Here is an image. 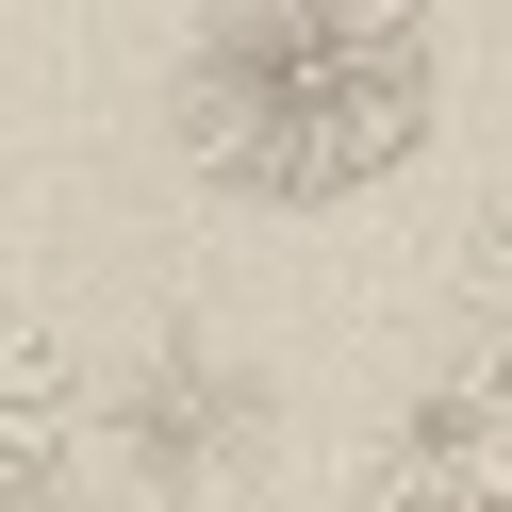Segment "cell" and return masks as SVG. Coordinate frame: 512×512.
Here are the masks:
<instances>
[{
  "label": "cell",
  "mask_w": 512,
  "mask_h": 512,
  "mask_svg": "<svg viewBox=\"0 0 512 512\" xmlns=\"http://www.w3.org/2000/svg\"><path fill=\"white\" fill-rule=\"evenodd\" d=\"M463 298L496 314V347H512V199H496V215H479V232H463Z\"/></svg>",
  "instance_id": "5b68a950"
},
{
  "label": "cell",
  "mask_w": 512,
  "mask_h": 512,
  "mask_svg": "<svg viewBox=\"0 0 512 512\" xmlns=\"http://www.w3.org/2000/svg\"><path fill=\"white\" fill-rule=\"evenodd\" d=\"M430 100V17L397 0H248V17H199L182 50V133L232 199H364L413 166Z\"/></svg>",
  "instance_id": "6da1fadb"
},
{
  "label": "cell",
  "mask_w": 512,
  "mask_h": 512,
  "mask_svg": "<svg viewBox=\"0 0 512 512\" xmlns=\"http://www.w3.org/2000/svg\"><path fill=\"white\" fill-rule=\"evenodd\" d=\"M248 364H215V347H149L133 380H116V446H133V479L149 496H199V479H232L248 463Z\"/></svg>",
  "instance_id": "3957f363"
},
{
  "label": "cell",
  "mask_w": 512,
  "mask_h": 512,
  "mask_svg": "<svg viewBox=\"0 0 512 512\" xmlns=\"http://www.w3.org/2000/svg\"><path fill=\"white\" fill-rule=\"evenodd\" d=\"M380 512H413V496H380Z\"/></svg>",
  "instance_id": "8992f818"
},
{
  "label": "cell",
  "mask_w": 512,
  "mask_h": 512,
  "mask_svg": "<svg viewBox=\"0 0 512 512\" xmlns=\"http://www.w3.org/2000/svg\"><path fill=\"white\" fill-rule=\"evenodd\" d=\"M380 496H413V512H512V347H496V331H463V347L397 397Z\"/></svg>",
  "instance_id": "7a4b0ae2"
},
{
  "label": "cell",
  "mask_w": 512,
  "mask_h": 512,
  "mask_svg": "<svg viewBox=\"0 0 512 512\" xmlns=\"http://www.w3.org/2000/svg\"><path fill=\"white\" fill-rule=\"evenodd\" d=\"M67 430H83V364L34 298H0V512H34L67 479Z\"/></svg>",
  "instance_id": "277c9868"
}]
</instances>
